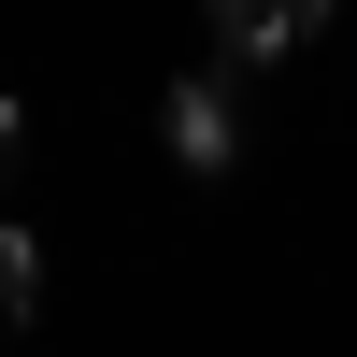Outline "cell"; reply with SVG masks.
I'll return each mask as SVG.
<instances>
[{"label":"cell","instance_id":"cell-1","mask_svg":"<svg viewBox=\"0 0 357 357\" xmlns=\"http://www.w3.org/2000/svg\"><path fill=\"white\" fill-rule=\"evenodd\" d=\"M158 129H172V158H186V172H229V158H243V114H229V72H186V86L158 100Z\"/></svg>","mask_w":357,"mask_h":357},{"label":"cell","instance_id":"cell-2","mask_svg":"<svg viewBox=\"0 0 357 357\" xmlns=\"http://www.w3.org/2000/svg\"><path fill=\"white\" fill-rule=\"evenodd\" d=\"M200 15H215V57H286L329 29V0H200Z\"/></svg>","mask_w":357,"mask_h":357},{"label":"cell","instance_id":"cell-3","mask_svg":"<svg viewBox=\"0 0 357 357\" xmlns=\"http://www.w3.org/2000/svg\"><path fill=\"white\" fill-rule=\"evenodd\" d=\"M29 314H43V243L0 229V343H29Z\"/></svg>","mask_w":357,"mask_h":357},{"label":"cell","instance_id":"cell-4","mask_svg":"<svg viewBox=\"0 0 357 357\" xmlns=\"http://www.w3.org/2000/svg\"><path fill=\"white\" fill-rule=\"evenodd\" d=\"M15 129H29V114H15V100H0V158H15Z\"/></svg>","mask_w":357,"mask_h":357}]
</instances>
